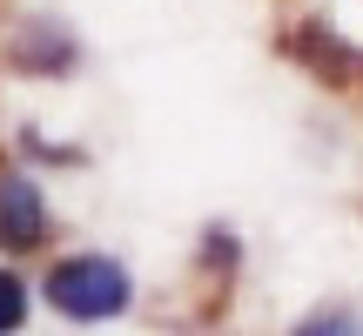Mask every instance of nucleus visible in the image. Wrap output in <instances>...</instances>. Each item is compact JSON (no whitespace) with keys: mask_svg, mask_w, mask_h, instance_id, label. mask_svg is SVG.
Returning <instances> with one entry per match:
<instances>
[{"mask_svg":"<svg viewBox=\"0 0 363 336\" xmlns=\"http://www.w3.org/2000/svg\"><path fill=\"white\" fill-rule=\"evenodd\" d=\"M296 336H363V316L357 310H316L296 323Z\"/></svg>","mask_w":363,"mask_h":336,"instance_id":"nucleus-3","label":"nucleus"},{"mask_svg":"<svg viewBox=\"0 0 363 336\" xmlns=\"http://www.w3.org/2000/svg\"><path fill=\"white\" fill-rule=\"evenodd\" d=\"M48 235V202H40V181L21 168H0V242L7 249H34Z\"/></svg>","mask_w":363,"mask_h":336,"instance_id":"nucleus-2","label":"nucleus"},{"mask_svg":"<svg viewBox=\"0 0 363 336\" xmlns=\"http://www.w3.org/2000/svg\"><path fill=\"white\" fill-rule=\"evenodd\" d=\"M128 269L115 256H67L48 269V303L74 323H101V316H121L128 310Z\"/></svg>","mask_w":363,"mask_h":336,"instance_id":"nucleus-1","label":"nucleus"},{"mask_svg":"<svg viewBox=\"0 0 363 336\" xmlns=\"http://www.w3.org/2000/svg\"><path fill=\"white\" fill-rule=\"evenodd\" d=\"M21 316H27V283L0 269V336H7V330H21Z\"/></svg>","mask_w":363,"mask_h":336,"instance_id":"nucleus-4","label":"nucleus"}]
</instances>
